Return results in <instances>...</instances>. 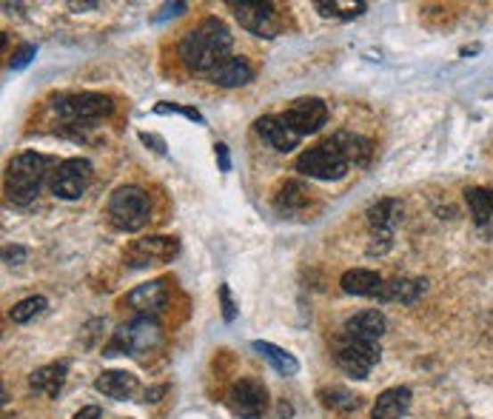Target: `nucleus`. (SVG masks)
<instances>
[{"mask_svg": "<svg viewBox=\"0 0 493 419\" xmlns=\"http://www.w3.org/2000/svg\"><path fill=\"white\" fill-rule=\"evenodd\" d=\"M35 54H37V46H35V43H23V46L12 54L9 69H12V71H21V69H26L29 63L35 61Z\"/></svg>", "mask_w": 493, "mask_h": 419, "instance_id": "31", "label": "nucleus"}, {"mask_svg": "<svg viewBox=\"0 0 493 419\" xmlns=\"http://www.w3.org/2000/svg\"><path fill=\"white\" fill-rule=\"evenodd\" d=\"M320 399L323 406L331 408V411H340V414H351L362 406V397L345 391V388H323L320 391Z\"/></svg>", "mask_w": 493, "mask_h": 419, "instance_id": "27", "label": "nucleus"}, {"mask_svg": "<svg viewBox=\"0 0 493 419\" xmlns=\"http://www.w3.org/2000/svg\"><path fill=\"white\" fill-rule=\"evenodd\" d=\"M214 157H217V163H220L223 175H228V171H231V154H228L226 143H214Z\"/></svg>", "mask_w": 493, "mask_h": 419, "instance_id": "33", "label": "nucleus"}, {"mask_svg": "<svg viewBox=\"0 0 493 419\" xmlns=\"http://www.w3.org/2000/svg\"><path fill=\"white\" fill-rule=\"evenodd\" d=\"M228 6L245 32L266 37V40L280 35V14L271 4H263V0H231Z\"/></svg>", "mask_w": 493, "mask_h": 419, "instance_id": "10", "label": "nucleus"}, {"mask_svg": "<svg viewBox=\"0 0 493 419\" xmlns=\"http://www.w3.org/2000/svg\"><path fill=\"white\" fill-rule=\"evenodd\" d=\"M163 394H166V388H163V385L149 388V391H146V399H143V402H157V397H163Z\"/></svg>", "mask_w": 493, "mask_h": 419, "instance_id": "38", "label": "nucleus"}, {"mask_svg": "<svg viewBox=\"0 0 493 419\" xmlns=\"http://www.w3.org/2000/svg\"><path fill=\"white\" fill-rule=\"evenodd\" d=\"M254 351H257L259 357H263L274 371L283 374V377H297V374H300L297 357L288 354V351H283L280 345L266 342V340H254Z\"/></svg>", "mask_w": 493, "mask_h": 419, "instance_id": "25", "label": "nucleus"}, {"mask_svg": "<svg viewBox=\"0 0 493 419\" xmlns=\"http://www.w3.org/2000/svg\"><path fill=\"white\" fill-rule=\"evenodd\" d=\"M160 342V325L154 316H135L132 323L120 325L106 342L103 357H140Z\"/></svg>", "mask_w": 493, "mask_h": 419, "instance_id": "3", "label": "nucleus"}, {"mask_svg": "<svg viewBox=\"0 0 493 419\" xmlns=\"http://www.w3.org/2000/svg\"><path fill=\"white\" fill-rule=\"evenodd\" d=\"M100 416H103V411H100L97 406H86L75 414V419H100Z\"/></svg>", "mask_w": 493, "mask_h": 419, "instance_id": "37", "label": "nucleus"}, {"mask_svg": "<svg viewBox=\"0 0 493 419\" xmlns=\"http://www.w3.org/2000/svg\"><path fill=\"white\" fill-rule=\"evenodd\" d=\"M180 254V240L166 237V234H152L135 240L126 251V263L132 268H149V266H163L171 263Z\"/></svg>", "mask_w": 493, "mask_h": 419, "instance_id": "11", "label": "nucleus"}, {"mask_svg": "<svg viewBox=\"0 0 493 419\" xmlns=\"http://www.w3.org/2000/svg\"><path fill=\"white\" fill-rule=\"evenodd\" d=\"M94 388L103 397L123 402V399H132L140 391V382L135 374H128V371H103L94 380Z\"/></svg>", "mask_w": 493, "mask_h": 419, "instance_id": "18", "label": "nucleus"}, {"mask_svg": "<svg viewBox=\"0 0 493 419\" xmlns=\"http://www.w3.org/2000/svg\"><path fill=\"white\" fill-rule=\"evenodd\" d=\"M52 111L69 126H83L103 120L114 111V103L109 94L97 92H78V94H57L52 97Z\"/></svg>", "mask_w": 493, "mask_h": 419, "instance_id": "5", "label": "nucleus"}, {"mask_svg": "<svg viewBox=\"0 0 493 419\" xmlns=\"http://www.w3.org/2000/svg\"><path fill=\"white\" fill-rule=\"evenodd\" d=\"M185 9V4H166L163 12L157 14V21H166V18H174V14H180Z\"/></svg>", "mask_w": 493, "mask_h": 419, "instance_id": "36", "label": "nucleus"}, {"mask_svg": "<svg viewBox=\"0 0 493 419\" xmlns=\"http://www.w3.org/2000/svg\"><path fill=\"white\" fill-rule=\"evenodd\" d=\"M316 12H320L323 18L354 21L362 12H368V4H362V0H316Z\"/></svg>", "mask_w": 493, "mask_h": 419, "instance_id": "26", "label": "nucleus"}, {"mask_svg": "<svg viewBox=\"0 0 493 419\" xmlns=\"http://www.w3.org/2000/svg\"><path fill=\"white\" fill-rule=\"evenodd\" d=\"M488 200H490V209H493V192L488 189Z\"/></svg>", "mask_w": 493, "mask_h": 419, "instance_id": "40", "label": "nucleus"}, {"mask_svg": "<svg viewBox=\"0 0 493 419\" xmlns=\"http://www.w3.org/2000/svg\"><path fill=\"white\" fill-rule=\"evenodd\" d=\"M66 374H69V363H66V359H61V363H49V366L37 368L32 377H29V388H32V391L40 394V397L54 399L57 394L63 391Z\"/></svg>", "mask_w": 493, "mask_h": 419, "instance_id": "17", "label": "nucleus"}, {"mask_svg": "<svg viewBox=\"0 0 493 419\" xmlns=\"http://www.w3.org/2000/svg\"><path fill=\"white\" fill-rule=\"evenodd\" d=\"M308 203H311V192L300 180L283 183L277 197H274V209H277L280 214H288V217L302 214V209H306Z\"/></svg>", "mask_w": 493, "mask_h": 419, "instance_id": "22", "label": "nucleus"}, {"mask_svg": "<svg viewBox=\"0 0 493 419\" xmlns=\"http://www.w3.org/2000/svg\"><path fill=\"white\" fill-rule=\"evenodd\" d=\"M226 406H228L231 414L240 416V419H259L268 408V391L259 380L242 377L228 388Z\"/></svg>", "mask_w": 493, "mask_h": 419, "instance_id": "12", "label": "nucleus"}, {"mask_svg": "<svg viewBox=\"0 0 493 419\" xmlns=\"http://www.w3.org/2000/svg\"><path fill=\"white\" fill-rule=\"evenodd\" d=\"M89 183H92V163L86 157H69V160L54 166L49 177V189L61 200H78L86 194Z\"/></svg>", "mask_w": 493, "mask_h": 419, "instance_id": "8", "label": "nucleus"}, {"mask_svg": "<svg viewBox=\"0 0 493 419\" xmlns=\"http://www.w3.org/2000/svg\"><path fill=\"white\" fill-rule=\"evenodd\" d=\"M109 220L114 228L128 231V234L146 228V223L152 220L149 194L137 189V185H120V189H114V194L109 197Z\"/></svg>", "mask_w": 493, "mask_h": 419, "instance_id": "4", "label": "nucleus"}, {"mask_svg": "<svg viewBox=\"0 0 493 419\" xmlns=\"http://www.w3.org/2000/svg\"><path fill=\"white\" fill-rule=\"evenodd\" d=\"M340 285H342L345 294H354V297H376V300H380L382 288H385V280H382L376 271H371V268H351V271L342 274Z\"/></svg>", "mask_w": 493, "mask_h": 419, "instance_id": "20", "label": "nucleus"}, {"mask_svg": "<svg viewBox=\"0 0 493 419\" xmlns=\"http://www.w3.org/2000/svg\"><path fill=\"white\" fill-rule=\"evenodd\" d=\"M385 314L368 308V311H359L354 316H348L345 325H342V337L348 340H362V342H380V337L385 334Z\"/></svg>", "mask_w": 493, "mask_h": 419, "instance_id": "16", "label": "nucleus"}, {"mask_svg": "<svg viewBox=\"0 0 493 419\" xmlns=\"http://www.w3.org/2000/svg\"><path fill=\"white\" fill-rule=\"evenodd\" d=\"M333 359L337 366L354 380H366L380 363V342H362V340H348L340 334L337 349H333Z\"/></svg>", "mask_w": 493, "mask_h": 419, "instance_id": "7", "label": "nucleus"}, {"mask_svg": "<svg viewBox=\"0 0 493 419\" xmlns=\"http://www.w3.org/2000/svg\"><path fill=\"white\" fill-rule=\"evenodd\" d=\"M52 166H57L52 157L37 154V152H23L18 157H12L6 166V200L12 206L26 209L32 206L43 183L52 175Z\"/></svg>", "mask_w": 493, "mask_h": 419, "instance_id": "2", "label": "nucleus"}, {"mask_svg": "<svg viewBox=\"0 0 493 419\" xmlns=\"http://www.w3.org/2000/svg\"><path fill=\"white\" fill-rule=\"evenodd\" d=\"M465 203L471 209V217L476 226H485L493 220V209H490V200H488V189H468L465 192Z\"/></svg>", "mask_w": 493, "mask_h": 419, "instance_id": "29", "label": "nucleus"}, {"mask_svg": "<svg viewBox=\"0 0 493 419\" xmlns=\"http://www.w3.org/2000/svg\"><path fill=\"white\" fill-rule=\"evenodd\" d=\"M294 168L302 177H311V180H342L351 163L345 160V154L337 149V143L328 137L325 143H316V146L302 152L297 157Z\"/></svg>", "mask_w": 493, "mask_h": 419, "instance_id": "6", "label": "nucleus"}, {"mask_svg": "<svg viewBox=\"0 0 493 419\" xmlns=\"http://www.w3.org/2000/svg\"><path fill=\"white\" fill-rule=\"evenodd\" d=\"M254 128H257V135L263 137L274 152H280V154L294 152L300 146V140H302L294 132V128L285 123L283 114H266V118H259L254 123Z\"/></svg>", "mask_w": 493, "mask_h": 419, "instance_id": "15", "label": "nucleus"}, {"mask_svg": "<svg viewBox=\"0 0 493 419\" xmlns=\"http://www.w3.org/2000/svg\"><path fill=\"white\" fill-rule=\"evenodd\" d=\"M168 302V288L166 280H149V283H140L137 288L126 294L123 306L132 308L137 316H157Z\"/></svg>", "mask_w": 493, "mask_h": 419, "instance_id": "14", "label": "nucleus"}, {"mask_svg": "<svg viewBox=\"0 0 493 419\" xmlns=\"http://www.w3.org/2000/svg\"><path fill=\"white\" fill-rule=\"evenodd\" d=\"M154 111L157 114H183V118H188V120H194V123H206V118L197 111V109H188V106H177V103H157L154 106Z\"/></svg>", "mask_w": 493, "mask_h": 419, "instance_id": "30", "label": "nucleus"}, {"mask_svg": "<svg viewBox=\"0 0 493 419\" xmlns=\"http://www.w3.org/2000/svg\"><path fill=\"white\" fill-rule=\"evenodd\" d=\"M428 292L425 280H411V277H397L385 283L380 300L382 302H402V306H414V302Z\"/></svg>", "mask_w": 493, "mask_h": 419, "instance_id": "23", "label": "nucleus"}, {"mask_svg": "<svg viewBox=\"0 0 493 419\" xmlns=\"http://www.w3.org/2000/svg\"><path fill=\"white\" fill-rule=\"evenodd\" d=\"M411 408V391L408 388H388L374 402V411H371V419H402Z\"/></svg>", "mask_w": 493, "mask_h": 419, "instance_id": "21", "label": "nucleus"}, {"mask_svg": "<svg viewBox=\"0 0 493 419\" xmlns=\"http://www.w3.org/2000/svg\"><path fill=\"white\" fill-rule=\"evenodd\" d=\"M220 306H223V320H226V323H234L237 306H234V300H231V288H228L226 283L220 285Z\"/></svg>", "mask_w": 493, "mask_h": 419, "instance_id": "32", "label": "nucleus"}, {"mask_svg": "<svg viewBox=\"0 0 493 419\" xmlns=\"http://www.w3.org/2000/svg\"><path fill=\"white\" fill-rule=\"evenodd\" d=\"M100 4H94V0H92V4H69V9H75V12H83V9H97Z\"/></svg>", "mask_w": 493, "mask_h": 419, "instance_id": "39", "label": "nucleus"}, {"mask_svg": "<svg viewBox=\"0 0 493 419\" xmlns=\"http://www.w3.org/2000/svg\"><path fill=\"white\" fill-rule=\"evenodd\" d=\"M140 140L146 143V146L157 154H166V140L163 137H157V135H149V132H140Z\"/></svg>", "mask_w": 493, "mask_h": 419, "instance_id": "35", "label": "nucleus"}, {"mask_svg": "<svg viewBox=\"0 0 493 419\" xmlns=\"http://www.w3.org/2000/svg\"><path fill=\"white\" fill-rule=\"evenodd\" d=\"M283 118L300 137L316 135L328 123V106H325V100H320V97H300L285 109Z\"/></svg>", "mask_w": 493, "mask_h": 419, "instance_id": "13", "label": "nucleus"}, {"mask_svg": "<svg viewBox=\"0 0 493 419\" xmlns=\"http://www.w3.org/2000/svg\"><path fill=\"white\" fill-rule=\"evenodd\" d=\"M254 80V69L245 57H226V61L211 71V83L223 86V89H237V86H249Z\"/></svg>", "mask_w": 493, "mask_h": 419, "instance_id": "19", "label": "nucleus"}, {"mask_svg": "<svg viewBox=\"0 0 493 419\" xmlns=\"http://www.w3.org/2000/svg\"><path fill=\"white\" fill-rule=\"evenodd\" d=\"M366 217H368L371 237H374V245L368 249V254H382V251H388L390 249V240H394V231H397V226L402 220L399 200H394V197L376 200V203L368 206Z\"/></svg>", "mask_w": 493, "mask_h": 419, "instance_id": "9", "label": "nucleus"}, {"mask_svg": "<svg viewBox=\"0 0 493 419\" xmlns=\"http://www.w3.org/2000/svg\"><path fill=\"white\" fill-rule=\"evenodd\" d=\"M231 46H234L231 29L220 18H206L183 35L177 54L188 71H209L211 75L226 57H231Z\"/></svg>", "mask_w": 493, "mask_h": 419, "instance_id": "1", "label": "nucleus"}, {"mask_svg": "<svg viewBox=\"0 0 493 419\" xmlns=\"http://www.w3.org/2000/svg\"><path fill=\"white\" fill-rule=\"evenodd\" d=\"M331 140L337 143V149L345 154V160L351 166H366L371 160V154H374V143L368 137H362V135L337 132V135H331Z\"/></svg>", "mask_w": 493, "mask_h": 419, "instance_id": "24", "label": "nucleus"}, {"mask_svg": "<svg viewBox=\"0 0 493 419\" xmlns=\"http://www.w3.org/2000/svg\"><path fill=\"white\" fill-rule=\"evenodd\" d=\"M46 308H49V300L37 294V297H26V300H21L18 306H12L9 316H12V323L23 325V323H29V320H35V316H40Z\"/></svg>", "mask_w": 493, "mask_h": 419, "instance_id": "28", "label": "nucleus"}, {"mask_svg": "<svg viewBox=\"0 0 493 419\" xmlns=\"http://www.w3.org/2000/svg\"><path fill=\"white\" fill-rule=\"evenodd\" d=\"M26 257H29V254H26V249H21V245H9V249L4 251L6 266H21Z\"/></svg>", "mask_w": 493, "mask_h": 419, "instance_id": "34", "label": "nucleus"}]
</instances>
